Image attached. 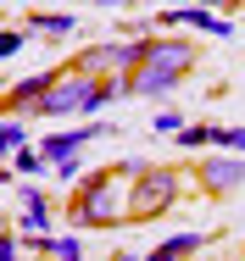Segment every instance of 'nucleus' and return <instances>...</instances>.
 <instances>
[{"instance_id": "1", "label": "nucleus", "mask_w": 245, "mask_h": 261, "mask_svg": "<svg viewBox=\"0 0 245 261\" xmlns=\"http://www.w3.org/2000/svg\"><path fill=\"white\" fill-rule=\"evenodd\" d=\"M145 156H128L117 167H100L84 184H73V200H67V222L73 228H123L134 222V178L145 172Z\"/></svg>"}, {"instance_id": "2", "label": "nucleus", "mask_w": 245, "mask_h": 261, "mask_svg": "<svg viewBox=\"0 0 245 261\" xmlns=\"http://www.w3.org/2000/svg\"><path fill=\"white\" fill-rule=\"evenodd\" d=\"M195 45L190 39H179V34H150L145 45V61L128 72V89L134 95H167V89H179L190 72H195Z\"/></svg>"}, {"instance_id": "3", "label": "nucleus", "mask_w": 245, "mask_h": 261, "mask_svg": "<svg viewBox=\"0 0 245 261\" xmlns=\"http://www.w3.org/2000/svg\"><path fill=\"white\" fill-rule=\"evenodd\" d=\"M179 189H184V178H179L173 167H145V172L134 178V222L167 217V211L179 206Z\"/></svg>"}, {"instance_id": "4", "label": "nucleus", "mask_w": 245, "mask_h": 261, "mask_svg": "<svg viewBox=\"0 0 245 261\" xmlns=\"http://www.w3.org/2000/svg\"><path fill=\"white\" fill-rule=\"evenodd\" d=\"M145 45L150 39H100V45H84L73 56V67H84L95 78H117V72H134L145 61Z\"/></svg>"}, {"instance_id": "5", "label": "nucleus", "mask_w": 245, "mask_h": 261, "mask_svg": "<svg viewBox=\"0 0 245 261\" xmlns=\"http://www.w3.org/2000/svg\"><path fill=\"white\" fill-rule=\"evenodd\" d=\"M195 184L206 200H223V195H240L245 184V156L240 150H223V156H201L195 161Z\"/></svg>"}, {"instance_id": "6", "label": "nucleus", "mask_w": 245, "mask_h": 261, "mask_svg": "<svg viewBox=\"0 0 245 261\" xmlns=\"http://www.w3.org/2000/svg\"><path fill=\"white\" fill-rule=\"evenodd\" d=\"M150 22H156V28H195L206 39H234V22L217 17L212 6H201V0H190V6H162Z\"/></svg>"}, {"instance_id": "7", "label": "nucleus", "mask_w": 245, "mask_h": 261, "mask_svg": "<svg viewBox=\"0 0 245 261\" xmlns=\"http://www.w3.org/2000/svg\"><path fill=\"white\" fill-rule=\"evenodd\" d=\"M56 72H61V67H45V72H28V78H17V84L6 89V111H23V117H28V111L39 106V95L56 84Z\"/></svg>"}, {"instance_id": "8", "label": "nucleus", "mask_w": 245, "mask_h": 261, "mask_svg": "<svg viewBox=\"0 0 245 261\" xmlns=\"http://www.w3.org/2000/svg\"><path fill=\"white\" fill-rule=\"evenodd\" d=\"M17 195H23V217H17V228H23V233H50V195H45V189H34V184H23Z\"/></svg>"}, {"instance_id": "9", "label": "nucleus", "mask_w": 245, "mask_h": 261, "mask_svg": "<svg viewBox=\"0 0 245 261\" xmlns=\"http://www.w3.org/2000/svg\"><path fill=\"white\" fill-rule=\"evenodd\" d=\"M195 250H206V233L184 228V233H167L162 245H150V261H179V256H195Z\"/></svg>"}, {"instance_id": "10", "label": "nucleus", "mask_w": 245, "mask_h": 261, "mask_svg": "<svg viewBox=\"0 0 245 261\" xmlns=\"http://www.w3.org/2000/svg\"><path fill=\"white\" fill-rule=\"evenodd\" d=\"M28 239H34L39 256H61V261H78V256H84V245H78L73 233H28Z\"/></svg>"}, {"instance_id": "11", "label": "nucleus", "mask_w": 245, "mask_h": 261, "mask_svg": "<svg viewBox=\"0 0 245 261\" xmlns=\"http://www.w3.org/2000/svg\"><path fill=\"white\" fill-rule=\"evenodd\" d=\"M78 28V17H67V11H34V34H45V39H67Z\"/></svg>"}, {"instance_id": "12", "label": "nucleus", "mask_w": 245, "mask_h": 261, "mask_svg": "<svg viewBox=\"0 0 245 261\" xmlns=\"http://www.w3.org/2000/svg\"><path fill=\"white\" fill-rule=\"evenodd\" d=\"M0 145H6V150H23V145H28V128H23V111H6V128H0Z\"/></svg>"}, {"instance_id": "13", "label": "nucleus", "mask_w": 245, "mask_h": 261, "mask_svg": "<svg viewBox=\"0 0 245 261\" xmlns=\"http://www.w3.org/2000/svg\"><path fill=\"white\" fill-rule=\"evenodd\" d=\"M50 172H56L61 184H84V178H90V172H84V161H78V150H73V156H61L56 167H50Z\"/></svg>"}, {"instance_id": "14", "label": "nucleus", "mask_w": 245, "mask_h": 261, "mask_svg": "<svg viewBox=\"0 0 245 261\" xmlns=\"http://www.w3.org/2000/svg\"><path fill=\"white\" fill-rule=\"evenodd\" d=\"M201 145H212V128H201V122H184V128H179V150H201Z\"/></svg>"}, {"instance_id": "15", "label": "nucleus", "mask_w": 245, "mask_h": 261, "mask_svg": "<svg viewBox=\"0 0 245 261\" xmlns=\"http://www.w3.org/2000/svg\"><path fill=\"white\" fill-rule=\"evenodd\" d=\"M212 145H217V150H240V156H245V128H212Z\"/></svg>"}, {"instance_id": "16", "label": "nucleus", "mask_w": 245, "mask_h": 261, "mask_svg": "<svg viewBox=\"0 0 245 261\" xmlns=\"http://www.w3.org/2000/svg\"><path fill=\"white\" fill-rule=\"evenodd\" d=\"M23 45H28V34H23V28H6V34H0V56H6V61H11V56H23Z\"/></svg>"}, {"instance_id": "17", "label": "nucleus", "mask_w": 245, "mask_h": 261, "mask_svg": "<svg viewBox=\"0 0 245 261\" xmlns=\"http://www.w3.org/2000/svg\"><path fill=\"white\" fill-rule=\"evenodd\" d=\"M150 128H156V134H179V128H184V111H173V106H167V111H156V122H150Z\"/></svg>"}, {"instance_id": "18", "label": "nucleus", "mask_w": 245, "mask_h": 261, "mask_svg": "<svg viewBox=\"0 0 245 261\" xmlns=\"http://www.w3.org/2000/svg\"><path fill=\"white\" fill-rule=\"evenodd\" d=\"M0 256L17 261V256H23V239H17V233H0Z\"/></svg>"}, {"instance_id": "19", "label": "nucleus", "mask_w": 245, "mask_h": 261, "mask_svg": "<svg viewBox=\"0 0 245 261\" xmlns=\"http://www.w3.org/2000/svg\"><path fill=\"white\" fill-rule=\"evenodd\" d=\"M95 6H134V0H95Z\"/></svg>"}, {"instance_id": "20", "label": "nucleus", "mask_w": 245, "mask_h": 261, "mask_svg": "<svg viewBox=\"0 0 245 261\" xmlns=\"http://www.w3.org/2000/svg\"><path fill=\"white\" fill-rule=\"evenodd\" d=\"M162 6H190V0H162Z\"/></svg>"}, {"instance_id": "21", "label": "nucleus", "mask_w": 245, "mask_h": 261, "mask_svg": "<svg viewBox=\"0 0 245 261\" xmlns=\"http://www.w3.org/2000/svg\"><path fill=\"white\" fill-rule=\"evenodd\" d=\"M11 6H23V0H11Z\"/></svg>"}, {"instance_id": "22", "label": "nucleus", "mask_w": 245, "mask_h": 261, "mask_svg": "<svg viewBox=\"0 0 245 261\" xmlns=\"http://www.w3.org/2000/svg\"><path fill=\"white\" fill-rule=\"evenodd\" d=\"M240 6H245V0H240Z\"/></svg>"}]
</instances>
